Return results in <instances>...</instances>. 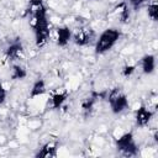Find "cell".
I'll return each mask as SVG.
<instances>
[{"label":"cell","instance_id":"18","mask_svg":"<svg viewBox=\"0 0 158 158\" xmlns=\"http://www.w3.org/2000/svg\"><path fill=\"white\" fill-rule=\"evenodd\" d=\"M128 1H130V4H131L133 7H136V9H137V7H139V6H141L146 0H128Z\"/></svg>","mask_w":158,"mask_h":158},{"label":"cell","instance_id":"10","mask_svg":"<svg viewBox=\"0 0 158 158\" xmlns=\"http://www.w3.org/2000/svg\"><path fill=\"white\" fill-rule=\"evenodd\" d=\"M68 96H69V93H68L65 89H63V90H58V91L53 93L52 96H51L52 107H53L54 110L60 109V107L63 106V104L65 102V100L68 99Z\"/></svg>","mask_w":158,"mask_h":158},{"label":"cell","instance_id":"17","mask_svg":"<svg viewBox=\"0 0 158 158\" xmlns=\"http://www.w3.org/2000/svg\"><path fill=\"white\" fill-rule=\"evenodd\" d=\"M5 99H6V90H5L4 85H2L1 81H0V105L4 104Z\"/></svg>","mask_w":158,"mask_h":158},{"label":"cell","instance_id":"12","mask_svg":"<svg viewBox=\"0 0 158 158\" xmlns=\"http://www.w3.org/2000/svg\"><path fill=\"white\" fill-rule=\"evenodd\" d=\"M46 90H47L46 81L43 79H37L33 83L32 88H31V94L30 95H31V98H38V96L43 95L46 93Z\"/></svg>","mask_w":158,"mask_h":158},{"label":"cell","instance_id":"4","mask_svg":"<svg viewBox=\"0 0 158 158\" xmlns=\"http://www.w3.org/2000/svg\"><path fill=\"white\" fill-rule=\"evenodd\" d=\"M107 100H109L111 111L114 114H120L128 106V99H127L126 94L122 93L118 88H115L109 93Z\"/></svg>","mask_w":158,"mask_h":158},{"label":"cell","instance_id":"14","mask_svg":"<svg viewBox=\"0 0 158 158\" xmlns=\"http://www.w3.org/2000/svg\"><path fill=\"white\" fill-rule=\"evenodd\" d=\"M147 12H148V16L151 17L152 21H158V5L156 1H152L148 5Z\"/></svg>","mask_w":158,"mask_h":158},{"label":"cell","instance_id":"9","mask_svg":"<svg viewBox=\"0 0 158 158\" xmlns=\"http://www.w3.org/2000/svg\"><path fill=\"white\" fill-rule=\"evenodd\" d=\"M57 143L54 142H47L44 143L41 149L36 153V157H41V158H52V157H57Z\"/></svg>","mask_w":158,"mask_h":158},{"label":"cell","instance_id":"1","mask_svg":"<svg viewBox=\"0 0 158 158\" xmlns=\"http://www.w3.org/2000/svg\"><path fill=\"white\" fill-rule=\"evenodd\" d=\"M28 12L31 15V26L35 32V42L37 47H43L49 38L47 7L42 0H30Z\"/></svg>","mask_w":158,"mask_h":158},{"label":"cell","instance_id":"15","mask_svg":"<svg viewBox=\"0 0 158 158\" xmlns=\"http://www.w3.org/2000/svg\"><path fill=\"white\" fill-rule=\"evenodd\" d=\"M117 9H120V19L122 22H126L128 19H130V10H128V6L122 2L121 5L117 6Z\"/></svg>","mask_w":158,"mask_h":158},{"label":"cell","instance_id":"16","mask_svg":"<svg viewBox=\"0 0 158 158\" xmlns=\"http://www.w3.org/2000/svg\"><path fill=\"white\" fill-rule=\"evenodd\" d=\"M135 70H136V65L127 64V65H125L123 69H122V75H123V77H130Z\"/></svg>","mask_w":158,"mask_h":158},{"label":"cell","instance_id":"13","mask_svg":"<svg viewBox=\"0 0 158 158\" xmlns=\"http://www.w3.org/2000/svg\"><path fill=\"white\" fill-rule=\"evenodd\" d=\"M27 75V72L26 69L22 67V65H19V64H15L12 65V69H11V78L14 80H21L23 78H26Z\"/></svg>","mask_w":158,"mask_h":158},{"label":"cell","instance_id":"6","mask_svg":"<svg viewBox=\"0 0 158 158\" xmlns=\"http://www.w3.org/2000/svg\"><path fill=\"white\" fill-rule=\"evenodd\" d=\"M153 116V112L144 105H141L137 110H136V114H135V118H136V123L137 126L139 127H144L149 123L151 118Z\"/></svg>","mask_w":158,"mask_h":158},{"label":"cell","instance_id":"3","mask_svg":"<svg viewBox=\"0 0 158 158\" xmlns=\"http://www.w3.org/2000/svg\"><path fill=\"white\" fill-rule=\"evenodd\" d=\"M116 148L121 154L126 157H133L138 153V147L135 142L132 132H126L120 136L116 139Z\"/></svg>","mask_w":158,"mask_h":158},{"label":"cell","instance_id":"5","mask_svg":"<svg viewBox=\"0 0 158 158\" xmlns=\"http://www.w3.org/2000/svg\"><path fill=\"white\" fill-rule=\"evenodd\" d=\"M95 38V32L91 30V28H80L74 36H73V40H74V43L78 44V46H86L89 43H91Z\"/></svg>","mask_w":158,"mask_h":158},{"label":"cell","instance_id":"8","mask_svg":"<svg viewBox=\"0 0 158 158\" xmlns=\"http://www.w3.org/2000/svg\"><path fill=\"white\" fill-rule=\"evenodd\" d=\"M72 38V31L67 26L58 27L56 30V43L59 47H64Z\"/></svg>","mask_w":158,"mask_h":158},{"label":"cell","instance_id":"2","mask_svg":"<svg viewBox=\"0 0 158 158\" xmlns=\"http://www.w3.org/2000/svg\"><path fill=\"white\" fill-rule=\"evenodd\" d=\"M120 31L116 28H107L104 32H101V35L99 36V38L95 42V52L98 54H102L107 51H110L116 42L120 40Z\"/></svg>","mask_w":158,"mask_h":158},{"label":"cell","instance_id":"11","mask_svg":"<svg viewBox=\"0 0 158 158\" xmlns=\"http://www.w3.org/2000/svg\"><path fill=\"white\" fill-rule=\"evenodd\" d=\"M141 67L144 74H152L156 68V57L153 54H146L141 59Z\"/></svg>","mask_w":158,"mask_h":158},{"label":"cell","instance_id":"7","mask_svg":"<svg viewBox=\"0 0 158 158\" xmlns=\"http://www.w3.org/2000/svg\"><path fill=\"white\" fill-rule=\"evenodd\" d=\"M22 53H23V46L20 41H14L5 49V56L7 60H16L21 57Z\"/></svg>","mask_w":158,"mask_h":158}]
</instances>
